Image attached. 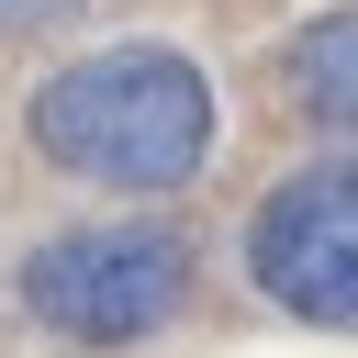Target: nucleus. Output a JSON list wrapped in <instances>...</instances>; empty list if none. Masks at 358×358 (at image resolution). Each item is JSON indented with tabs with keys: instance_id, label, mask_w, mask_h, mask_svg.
Segmentation results:
<instances>
[{
	"instance_id": "20e7f679",
	"label": "nucleus",
	"mask_w": 358,
	"mask_h": 358,
	"mask_svg": "<svg viewBox=\"0 0 358 358\" xmlns=\"http://www.w3.org/2000/svg\"><path fill=\"white\" fill-rule=\"evenodd\" d=\"M291 101L324 134H358V11H313L291 34Z\"/></svg>"
},
{
	"instance_id": "39448f33",
	"label": "nucleus",
	"mask_w": 358,
	"mask_h": 358,
	"mask_svg": "<svg viewBox=\"0 0 358 358\" xmlns=\"http://www.w3.org/2000/svg\"><path fill=\"white\" fill-rule=\"evenodd\" d=\"M78 22V0H0V34H56Z\"/></svg>"
},
{
	"instance_id": "7ed1b4c3",
	"label": "nucleus",
	"mask_w": 358,
	"mask_h": 358,
	"mask_svg": "<svg viewBox=\"0 0 358 358\" xmlns=\"http://www.w3.org/2000/svg\"><path fill=\"white\" fill-rule=\"evenodd\" d=\"M246 268L280 313L302 324H358V157H313L291 168L257 224H246Z\"/></svg>"
},
{
	"instance_id": "f03ea898",
	"label": "nucleus",
	"mask_w": 358,
	"mask_h": 358,
	"mask_svg": "<svg viewBox=\"0 0 358 358\" xmlns=\"http://www.w3.org/2000/svg\"><path fill=\"white\" fill-rule=\"evenodd\" d=\"M190 302V235L179 224H78L22 257V313L67 347H134Z\"/></svg>"
},
{
	"instance_id": "f257e3e1",
	"label": "nucleus",
	"mask_w": 358,
	"mask_h": 358,
	"mask_svg": "<svg viewBox=\"0 0 358 358\" xmlns=\"http://www.w3.org/2000/svg\"><path fill=\"white\" fill-rule=\"evenodd\" d=\"M34 157L101 190H179L213 157V90L179 45H101L34 90Z\"/></svg>"
}]
</instances>
